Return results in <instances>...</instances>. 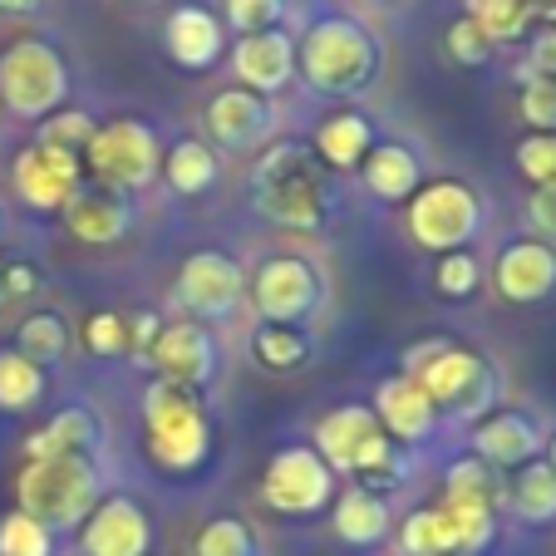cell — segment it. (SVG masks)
Returning a JSON list of instances; mask_svg holds the SVG:
<instances>
[{
    "instance_id": "8992f818",
    "label": "cell",
    "mask_w": 556,
    "mask_h": 556,
    "mask_svg": "<svg viewBox=\"0 0 556 556\" xmlns=\"http://www.w3.org/2000/svg\"><path fill=\"white\" fill-rule=\"evenodd\" d=\"M70 99V64L50 40H15L0 50V109L15 118H50Z\"/></svg>"
},
{
    "instance_id": "bcb514c9",
    "label": "cell",
    "mask_w": 556,
    "mask_h": 556,
    "mask_svg": "<svg viewBox=\"0 0 556 556\" xmlns=\"http://www.w3.org/2000/svg\"><path fill=\"white\" fill-rule=\"evenodd\" d=\"M35 286H40V271H35V266H5V271H0V301H15V295H30Z\"/></svg>"
},
{
    "instance_id": "ba28073f",
    "label": "cell",
    "mask_w": 556,
    "mask_h": 556,
    "mask_svg": "<svg viewBox=\"0 0 556 556\" xmlns=\"http://www.w3.org/2000/svg\"><path fill=\"white\" fill-rule=\"evenodd\" d=\"M79 163H85V173L94 178V188L128 198V192H143L148 182L157 178L163 148H157V134L148 124H138V118H114V124L94 128V138H89L85 153H79Z\"/></svg>"
},
{
    "instance_id": "52a82bcc",
    "label": "cell",
    "mask_w": 556,
    "mask_h": 556,
    "mask_svg": "<svg viewBox=\"0 0 556 556\" xmlns=\"http://www.w3.org/2000/svg\"><path fill=\"white\" fill-rule=\"evenodd\" d=\"M483 222H488L483 198H478L468 182L433 178L409 198L404 227H409L414 247H424V252H433V256H448V252H468L472 237L483 231Z\"/></svg>"
},
{
    "instance_id": "83f0119b",
    "label": "cell",
    "mask_w": 556,
    "mask_h": 556,
    "mask_svg": "<svg viewBox=\"0 0 556 556\" xmlns=\"http://www.w3.org/2000/svg\"><path fill=\"white\" fill-rule=\"evenodd\" d=\"M157 178H168V188L178 192V198H202L207 188H217L222 157H217V148L202 143V138H178V143L163 153Z\"/></svg>"
},
{
    "instance_id": "f35d334b",
    "label": "cell",
    "mask_w": 556,
    "mask_h": 556,
    "mask_svg": "<svg viewBox=\"0 0 556 556\" xmlns=\"http://www.w3.org/2000/svg\"><path fill=\"white\" fill-rule=\"evenodd\" d=\"M443 50H448V60L463 64V70H483V64H493L497 45L463 15V21H453L448 30H443Z\"/></svg>"
},
{
    "instance_id": "9a60e30c",
    "label": "cell",
    "mask_w": 556,
    "mask_h": 556,
    "mask_svg": "<svg viewBox=\"0 0 556 556\" xmlns=\"http://www.w3.org/2000/svg\"><path fill=\"white\" fill-rule=\"evenodd\" d=\"M11 188L25 207L64 212V202L85 188V163L74 153H60V148L30 143V148H21L11 163Z\"/></svg>"
},
{
    "instance_id": "7a4b0ae2",
    "label": "cell",
    "mask_w": 556,
    "mask_h": 556,
    "mask_svg": "<svg viewBox=\"0 0 556 556\" xmlns=\"http://www.w3.org/2000/svg\"><path fill=\"white\" fill-rule=\"evenodd\" d=\"M379 40L369 25L355 15H320L295 45V70H301L305 89L326 99H359L375 89L379 79Z\"/></svg>"
},
{
    "instance_id": "7402d4cb",
    "label": "cell",
    "mask_w": 556,
    "mask_h": 556,
    "mask_svg": "<svg viewBox=\"0 0 556 556\" xmlns=\"http://www.w3.org/2000/svg\"><path fill=\"white\" fill-rule=\"evenodd\" d=\"M64 227L85 247H114V242H124L128 227H134V202L118 198V192H104V188H79L64 202Z\"/></svg>"
},
{
    "instance_id": "603a6c76",
    "label": "cell",
    "mask_w": 556,
    "mask_h": 556,
    "mask_svg": "<svg viewBox=\"0 0 556 556\" xmlns=\"http://www.w3.org/2000/svg\"><path fill=\"white\" fill-rule=\"evenodd\" d=\"M99 443H104V424L85 404H70L45 429H35L25 439V463L30 458H94Z\"/></svg>"
},
{
    "instance_id": "f907efd6",
    "label": "cell",
    "mask_w": 556,
    "mask_h": 556,
    "mask_svg": "<svg viewBox=\"0 0 556 556\" xmlns=\"http://www.w3.org/2000/svg\"><path fill=\"white\" fill-rule=\"evenodd\" d=\"M0 227H5V217H0Z\"/></svg>"
},
{
    "instance_id": "ab89813d",
    "label": "cell",
    "mask_w": 556,
    "mask_h": 556,
    "mask_svg": "<svg viewBox=\"0 0 556 556\" xmlns=\"http://www.w3.org/2000/svg\"><path fill=\"white\" fill-rule=\"evenodd\" d=\"M513 157H517V173L532 188H552L556 182V134H527L513 148Z\"/></svg>"
},
{
    "instance_id": "b9f144b4",
    "label": "cell",
    "mask_w": 556,
    "mask_h": 556,
    "mask_svg": "<svg viewBox=\"0 0 556 556\" xmlns=\"http://www.w3.org/2000/svg\"><path fill=\"white\" fill-rule=\"evenodd\" d=\"M286 21V0H227V25L237 35L276 30Z\"/></svg>"
},
{
    "instance_id": "6da1fadb",
    "label": "cell",
    "mask_w": 556,
    "mask_h": 556,
    "mask_svg": "<svg viewBox=\"0 0 556 556\" xmlns=\"http://www.w3.org/2000/svg\"><path fill=\"white\" fill-rule=\"evenodd\" d=\"M252 207L286 231H326L340 217L330 173L305 143H266L252 168Z\"/></svg>"
},
{
    "instance_id": "4dcf8cb0",
    "label": "cell",
    "mask_w": 556,
    "mask_h": 556,
    "mask_svg": "<svg viewBox=\"0 0 556 556\" xmlns=\"http://www.w3.org/2000/svg\"><path fill=\"white\" fill-rule=\"evenodd\" d=\"M45 400V369L21 350H0V414H25Z\"/></svg>"
},
{
    "instance_id": "7c38bea8",
    "label": "cell",
    "mask_w": 556,
    "mask_h": 556,
    "mask_svg": "<svg viewBox=\"0 0 556 556\" xmlns=\"http://www.w3.org/2000/svg\"><path fill=\"white\" fill-rule=\"evenodd\" d=\"M148 365L157 369V379H168V384H182L192 394L217 379L222 369V350H217V336H212L202 320H163L157 330L153 350H148Z\"/></svg>"
},
{
    "instance_id": "74e56055",
    "label": "cell",
    "mask_w": 556,
    "mask_h": 556,
    "mask_svg": "<svg viewBox=\"0 0 556 556\" xmlns=\"http://www.w3.org/2000/svg\"><path fill=\"white\" fill-rule=\"evenodd\" d=\"M517 118H522L532 134H556V79L527 74L522 94H517Z\"/></svg>"
},
{
    "instance_id": "60d3db41",
    "label": "cell",
    "mask_w": 556,
    "mask_h": 556,
    "mask_svg": "<svg viewBox=\"0 0 556 556\" xmlns=\"http://www.w3.org/2000/svg\"><path fill=\"white\" fill-rule=\"evenodd\" d=\"M85 345L89 355H104V359H118L128 355V326L118 311H94L85 320Z\"/></svg>"
},
{
    "instance_id": "9c48e42d",
    "label": "cell",
    "mask_w": 556,
    "mask_h": 556,
    "mask_svg": "<svg viewBox=\"0 0 556 556\" xmlns=\"http://www.w3.org/2000/svg\"><path fill=\"white\" fill-rule=\"evenodd\" d=\"M497 536V513L483 507H419L400 522V552L404 556H478Z\"/></svg>"
},
{
    "instance_id": "d4e9b609",
    "label": "cell",
    "mask_w": 556,
    "mask_h": 556,
    "mask_svg": "<svg viewBox=\"0 0 556 556\" xmlns=\"http://www.w3.org/2000/svg\"><path fill=\"white\" fill-rule=\"evenodd\" d=\"M359 178L379 202H409L424 188V163L404 143H375L359 163Z\"/></svg>"
},
{
    "instance_id": "e0dca14e",
    "label": "cell",
    "mask_w": 556,
    "mask_h": 556,
    "mask_svg": "<svg viewBox=\"0 0 556 556\" xmlns=\"http://www.w3.org/2000/svg\"><path fill=\"white\" fill-rule=\"evenodd\" d=\"M493 286L513 305H542L556 295V242L546 237H517L497 252Z\"/></svg>"
},
{
    "instance_id": "3957f363",
    "label": "cell",
    "mask_w": 556,
    "mask_h": 556,
    "mask_svg": "<svg viewBox=\"0 0 556 556\" xmlns=\"http://www.w3.org/2000/svg\"><path fill=\"white\" fill-rule=\"evenodd\" d=\"M424 384V394L433 400L439 414H458V419H483L503 404V369L488 355L453 340H419L404 350V369Z\"/></svg>"
},
{
    "instance_id": "484cf974",
    "label": "cell",
    "mask_w": 556,
    "mask_h": 556,
    "mask_svg": "<svg viewBox=\"0 0 556 556\" xmlns=\"http://www.w3.org/2000/svg\"><path fill=\"white\" fill-rule=\"evenodd\" d=\"M336 536L345 546H379L389 536V527H394V517H389V503L379 493H369V488L350 483L345 493L336 497Z\"/></svg>"
},
{
    "instance_id": "c3c4849f",
    "label": "cell",
    "mask_w": 556,
    "mask_h": 556,
    "mask_svg": "<svg viewBox=\"0 0 556 556\" xmlns=\"http://www.w3.org/2000/svg\"><path fill=\"white\" fill-rule=\"evenodd\" d=\"M546 463H552V468H556V439L546 443Z\"/></svg>"
},
{
    "instance_id": "30bf717a",
    "label": "cell",
    "mask_w": 556,
    "mask_h": 556,
    "mask_svg": "<svg viewBox=\"0 0 556 556\" xmlns=\"http://www.w3.org/2000/svg\"><path fill=\"white\" fill-rule=\"evenodd\" d=\"M252 301L262 320H276V326H305L320 305H326V276L311 256L301 252H276L256 266L252 281Z\"/></svg>"
},
{
    "instance_id": "f6af8a7d",
    "label": "cell",
    "mask_w": 556,
    "mask_h": 556,
    "mask_svg": "<svg viewBox=\"0 0 556 556\" xmlns=\"http://www.w3.org/2000/svg\"><path fill=\"white\" fill-rule=\"evenodd\" d=\"M532 74L556 79V25H542V30L532 35Z\"/></svg>"
},
{
    "instance_id": "4316f807",
    "label": "cell",
    "mask_w": 556,
    "mask_h": 556,
    "mask_svg": "<svg viewBox=\"0 0 556 556\" xmlns=\"http://www.w3.org/2000/svg\"><path fill=\"white\" fill-rule=\"evenodd\" d=\"M503 507H513L527 527L556 522V468L546 458H532L522 468H513V478L503 483Z\"/></svg>"
},
{
    "instance_id": "4fadbf2b",
    "label": "cell",
    "mask_w": 556,
    "mask_h": 556,
    "mask_svg": "<svg viewBox=\"0 0 556 556\" xmlns=\"http://www.w3.org/2000/svg\"><path fill=\"white\" fill-rule=\"evenodd\" d=\"M247 295V271L237 256L217 252V247H207V252H192L188 262L178 266V305L188 315H202V320H222V315H231L237 305H242Z\"/></svg>"
},
{
    "instance_id": "1f68e13d",
    "label": "cell",
    "mask_w": 556,
    "mask_h": 556,
    "mask_svg": "<svg viewBox=\"0 0 556 556\" xmlns=\"http://www.w3.org/2000/svg\"><path fill=\"white\" fill-rule=\"evenodd\" d=\"M15 350H21L30 365H60L70 355V326H64V315L54 311H40V315H25L21 320V336H15Z\"/></svg>"
},
{
    "instance_id": "5bb4252c",
    "label": "cell",
    "mask_w": 556,
    "mask_h": 556,
    "mask_svg": "<svg viewBox=\"0 0 556 556\" xmlns=\"http://www.w3.org/2000/svg\"><path fill=\"white\" fill-rule=\"evenodd\" d=\"M207 134L217 153H262L276 138V104L252 89L231 85L207 99Z\"/></svg>"
},
{
    "instance_id": "5b68a950",
    "label": "cell",
    "mask_w": 556,
    "mask_h": 556,
    "mask_svg": "<svg viewBox=\"0 0 556 556\" xmlns=\"http://www.w3.org/2000/svg\"><path fill=\"white\" fill-rule=\"evenodd\" d=\"M99 503L94 458H30L15 472V507L45 522L50 532H79Z\"/></svg>"
},
{
    "instance_id": "d6a6232c",
    "label": "cell",
    "mask_w": 556,
    "mask_h": 556,
    "mask_svg": "<svg viewBox=\"0 0 556 556\" xmlns=\"http://www.w3.org/2000/svg\"><path fill=\"white\" fill-rule=\"evenodd\" d=\"M468 21L493 45L522 40L527 25L536 21V0H468Z\"/></svg>"
},
{
    "instance_id": "7dc6e473",
    "label": "cell",
    "mask_w": 556,
    "mask_h": 556,
    "mask_svg": "<svg viewBox=\"0 0 556 556\" xmlns=\"http://www.w3.org/2000/svg\"><path fill=\"white\" fill-rule=\"evenodd\" d=\"M45 0H0V15H35Z\"/></svg>"
},
{
    "instance_id": "44dd1931",
    "label": "cell",
    "mask_w": 556,
    "mask_h": 556,
    "mask_svg": "<svg viewBox=\"0 0 556 556\" xmlns=\"http://www.w3.org/2000/svg\"><path fill=\"white\" fill-rule=\"evenodd\" d=\"M222 45H227V30L207 5H178L163 21V50L178 70H212L222 60Z\"/></svg>"
},
{
    "instance_id": "7bdbcfd3",
    "label": "cell",
    "mask_w": 556,
    "mask_h": 556,
    "mask_svg": "<svg viewBox=\"0 0 556 556\" xmlns=\"http://www.w3.org/2000/svg\"><path fill=\"white\" fill-rule=\"evenodd\" d=\"M124 326H128V355L148 359L157 330H163V315H157V311H134V315H124Z\"/></svg>"
},
{
    "instance_id": "ffe728a7",
    "label": "cell",
    "mask_w": 556,
    "mask_h": 556,
    "mask_svg": "<svg viewBox=\"0 0 556 556\" xmlns=\"http://www.w3.org/2000/svg\"><path fill=\"white\" fill-rule=\"evenodd\" d=\"M231 74H237V85L262 94V99L281 94V89L295 79V40L281 30V25H276V30L242 35L237 50H231Z\"/></svg>"
},
{
    "instance_id": "d6986e66",
    "label": "cell",
    "mask_w": 556,
    "mask_h": 556,
    "mask_svg": "<svg viewBox=\"0 0 556 556\" xmlns=\"http://www.w3.org/2000/svg\"><path fill=\"white\" fill-rule=\"evenodd\" d=\"M369 409H375L379 429L394 443H404V448L429 443L433 433H439V409H433V400L424 394V384L414 375H389L384 384L375 389V404H369Z\"/></svg>"
},
{
    "instance_id": "8d00e7d4",
    "label": "cell",
    "mask_w": 556,
    "mask_h": 556,
    "mask_svg": "<svg viewBox=\"0 0 556 556\" xmlns=\"http://www.w3.org/2000/svg\"><path fill=\"white\" fill-rule=\"evenodd\" d=\"M94 118L85 114V109H60V114H50V118H40V138L35 143H45V148H60V153H85V143L94 138Z\"/></svg>"
},
{
    "instance_id": "836d02e7",
    "label": "cell",
    "mask_w": 556,
    "mask_h": 556,
    "mask_svg": "<svg viewBox=\"0 0 556 556\" xmlns=\"http://www.w3.org/2000/svg\"><path fill=\"white\" fill-rule=\"evenodd\" d=\"M192 556H262V536L242 517H207L192 536Z\"/></svg>"
},
{
    "instance_id": "681fc988",
    "label": "cell",
    "mask_w": 556,
    "mask_h": 556,
    "mask_svg": "<svg viewBox=\"0 0 556 556\" xmlns=\"http://www.w3.org/2000/svg\"><path fill=\"white\" fill-rule=\"evenodd\" d=\"M0 124H5V109H0Z\"/></svg>"
},
{
    "instance_id": "e575fe53",
    "label": "cell",
    "mask_w": 556,
    "mask_h": 556,
    "mask_svg": "<svg viewBox=\"0 0 556 556\" xmlns=\"http://www.w3.org/2000/svg\"><path fill=\"white\" fill-rule=\"evenodd\" d=\"M0 556H54V532L15 507L0 517Z\"/></svg>"
},
{
    "instance_id": "8fae6325",
    "label": "cell",
    "mask_w": 556,
    "mask_h": 556,
    "mask_svg": "<svg viewBox=\"0 0 556 556\" xmlns=\"http://www.w3.org/2000/svg\"><path fill=\"white\" fill-rule=\"evenodd\" d=\"M262 503L281 517H315L336 503V472L311 443H286L262 472Z\"/></svg>"
},
{
    "instance_id": "ac0fdd59",
    "label": "cell",
    "mask_w": 556,
    "mask_h": 556,
    "mask_svg": "<svg viewBox=\"0 0 556 556\" xmlns=\"http://www.w3.org/2000/svg\"><path fill=\"white\" fill-rule=\"evenodd\" d=\"M542 448H546V433L536 424V414L527 409H493L472 424V458H483L497 472H513L522 463L542 458Z\"/></svg>"
},
{
    "instance_id": "f1b7e54d",
    "label": "cell",
    "mask_w": 556,
    "mask_h": 556,
    "mask_svg": "<svg viewBox=\"0 0 556 556\" xmlns=\"http://www.w3.org/2000/svg\"><path fill=\"white\" fill-rule=\"evenodd\" d=\"M443 503L458 507H483V513H503V472L488 468L483 458H453L443 468Z\"/></svg>"
},
{
    "instance_id": "2e32d148",
    "label": "cell",
    "mask_w": 556,
    "mask_h": 556,
    "mask_svg": "<svg viewBox=\"0 0 556 556\" xmlns=\"http://www.w3.org/2000/svg\"><path fill=\"white\" fill-rule=\"evenodd\" d=\"M153 552V522L134 497H99L94 513L79 522V556H148Z\"/></svg>"
},
{
    "instance_id": "d590c367",
    "label": "cell",
    "mask_w": 556,
    "mask_h": 556,
    "mask_svg": "<svg viewBox=\"0 0 556 556\" xmlns=\"http://www.w3.org/2000/svg\"><path fill=\"white\" fill-rule=\"evenodd\" d=\"M433 291H439L443 301H468V295H478L483 291V262L472 252L439 256V266H433Z\"/></svg>"
},
{
    "instance_id": "277c9868",
    "label": "cell",
    "mask_w": 556,
    "mask_h": 556,
    "mask_svg": "<svg viewBox=\"0 0 556 556\" xmlns=\"http://www.w3.org/2000/svg\"><path fill=\"white\" fill-rule=\"evenodd\" d=\"M143 433H148V458L173 478H188L212 458V419L202 394L168 379H153L143 394Z\"/></svg>"
},
{
    "instance_id": "cb8c5ba5",
    "label": "cell",
    "mask_w": 556,
    "mask_h": 556,
    "mask_svg": "<svg viewBox=\"0 0 556 556\" xmlns=\"http://www.w3.org/2000/svg\"><path fill=\"white\" fill-rule=\"evenodd\" d=\"M369 148H375V124L359 109H340L315 128V157L326 173H359Z\"/></svg>"
},
{
    "instance_id": "ee69618b",
    "label": "cell",
    "mask_w": 556,
    "mask_h": 556,
    "mask_svg": "<svg viewBox=\"0 0 556 556\" xmlns=\"http://www.w3.org/2000/svg\"><path fill=\"white\" fill-rule=\"evenodd\" d=\"M527 217H532L536 237L556 242V182H552V188H536L532 192V202H527Z\"/></svg>"
},
{
    "instance_id": "f546056e",
    "label": "cell",
    "mask_w": 556,
    "mask_h": 556,
    "mask_svg": "<svg viewBox=\"0 0 556 556\" xmlns=\"http://www.w3.org/2000/svg\"><path fill=\"white\" fill-rule=\"evenodd\" d=\"M315 355L311 336H305L301 326H276V320H262V326L252 330V359L266 369H276V375H295V369H305Z\"/></svg>"
}]
</instances>
